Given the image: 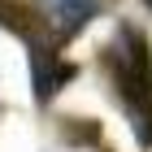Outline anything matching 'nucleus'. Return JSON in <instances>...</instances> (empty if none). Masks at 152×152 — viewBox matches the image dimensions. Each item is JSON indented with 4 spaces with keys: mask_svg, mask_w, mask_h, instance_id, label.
Listing matches in <instances>:
<instances>
[{
    "mask_svg": "<svg viewBox=\"0 0 152 152\" xmlns=\"http://www.w3.org/2000/svg\"><path fill=\"white\" fill-rule=\"evenodd\" d=\"M44 4H48V13H52V22L61 26V35H74V31L96 13L100 0H44Z\"/></svg>",
    "mask_w": 152,
    "mask_h": 152,
    "instance_id": "obj_3",
    "label": "nucleus"
},
{
    "mask_svg": "<svg viewBox=\"0 0 152 152\" xmlns=\"http://www.w3.org/2000/svg\"><path fill=\"white\" fill-rule=\"evenodd\" d=\"M26 44H31V74H35V96L48 104V100H52V96L61 91V83L70 78L74 70H70V65H65V61L57 57V48L48 44V39L31 35Z\"/></svg>",
    "mask_w": 152,
    "mask_h": 152,
    "instance_id": "obj_2",
    "label": "nucleus"
},
{
    "mask_svg": "<svg viewBox=\"0 0 152 152\" xmlns=\"http://www.w3.org/2000/svg\"><path fill=\"white\" fill-rule=\"evenodd\" d=\"M109 70H113L117 100L126 109L130 126L143 148H152V52L139 31H122L109 48Z\"/></svg>",
    "mask_w": 152,
    "mask_h": 152,
    "instance_id": "obj_1",
    "label": "nucleus"
},
{
    "mask_svg": "<svg viewBox=\"0 0 152 152\" xmlns=\"http://www.w3.org/2000/svg\"><path fill=\"white\" fill-rule=\"evenodd\" d=\"M143 4H148V9H152V0H143Z\"/></svg>",
    "mask_w": 152,
    "mask_h": 152,
    "instance_id": "obj_4",
    "label": "nucleus"
}]
</instances>
